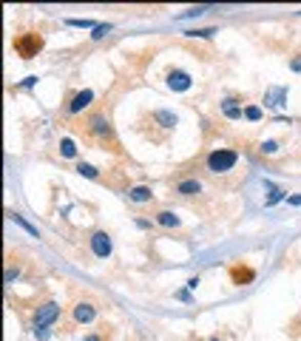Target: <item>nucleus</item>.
<instances>
[{
	"mask_svg": "<svg viewBox=\"0 0 301 341\" xmlns=\"http://www.w3.org/2000/svg\"><path fill=\"white\" fill-rule=\"evenodd\" d=\"M94 100V91L91 88H86V91H77L71 100H68V114H80L83 108H88Z\"/></svg>",
	"mask_w": 301,
	"mask_h": 341,
	"instance_id": "423d86ee",
	"label": "nucleus"
},
{
	"mask_svg": "<svg viewBox=\"0 0 301 341\" xmlns=\"http://www.w3.org/2000/svg\"><path fill=\"white\" fill-rule=\"evenodd\" d=\"M83 341H99V335H97V333H91V335H86Z\"/></svg>",
	"mask_w": 301,
	"mask_h": 341,
	"instance_id": "7c9ffc66",
	"label": "nucleus"
},
{
	"mask_svg": "<svg viewBox=\"0 0 301 341\" xmlns=\"http://www.w3.org/2000/svg\"><path fill=\"white\" fill-rule=\"evenodd\" d=\"M208 12V6H196V9H188L185 14H179V20H185V17H199V14H205Z\"/></svg>",
	"mask_w": 301,
	"mask_h": 341,
	"instance_id": "5701e85b",
	"label": "nucleus"
},
{
	"mask_svg": "<svg viewBox=\"0 0 301 341\" xmlns=\"http://www.w3.org/2000/svg\"><path fill=\"white\" fill-rule=\"evenodd\" d=\"M60 154L66 159H71V157H77V145H74V140H68V137H63L60 140Z\"/></svg>",
	"mask_w": 301,
	"mask_h": 341,
	"instance_id": "dca6fc26",
	"label": "nucleus"
},
{
	"mask_svg": "<svg viewBox=\"0 0 301 341\" xmlns=\"http://www.w3.org/2000/svg\"><path fill=\"white\" fill-rule=\"evenodd\" d=\"M128 199L131 202H151V199H154V191L145 188V185H136V188L128 191Z\"/></svg>",
	"mask_w": 301,
	"mask_h": 341,
	"instance_id": "9b49d317",
	"label": "nucleus"
},
{
	"mask_svg": "<svg viewBox=\"0 0 301 341\" xmlns=\"http://www.w3.org/2000/svg\"><path fill=\"white\" fill-rule=\"evenodd\" d=\"M256 279V270L253 268H245V264H233V268H230V281H233V285H250V281Z\"/></svg>",
	"mask_w": 301,
	"mask_h": 341,
	"instance_id": "6e6552de",
	"label": "nucleus"
},
{
	"mask_svg": "<svg viewBox=\"0 0 301 341\" xmlns=\"http://www.w3.org/2000/svg\"><path fill=\"white\" fill-rule=\"evenodd\" d=\"M68 26H77V29H91V20H77V17H71V20H68ZM94 29H97V26H94Z\"/></svg>",
	"mask_w": 301,
	"mask_h": 341,
	"instance_id": "393cba45",
	"label": "nucleus"
},
{
	"mask_svg": "<svg viewBox=\"0 0 301 341\" xmlns=\"http://www.w3.org/2000/svg\"><path fill=\"white\" fill-rule=\"evenodd\" d=\"M34 335H37V338H49L51 330H49V327H34Z\"/></svg>",
	"mask_w": 301,
	"mask_h": 341,
	"instance_id": "bb28decb",
	"label": "nucleus"
},
{
	"mask_svg": "<svg viewBox=\"0 0 301 341\" xmlns=\"http://www.w3.org/2000/svg\"><path fill=\"white\" fill-rule=\"evenodd\" d=\"M156 222H159L162 228H179V216L171 211H159L156 213Z\"/></svg>",
	"mask_w": 301,
	"mask_h": 341,
	"instance_id": "ddd939ff",
	"label": "nucleus"
},
{
	"mask_svg": "<svg viewBox=\"0 0 301 341\" xmlns=\"http://www.w3.org/2000/svg\"><path fill=\"white\" fill-rule=\"evenodd\" d=\"M290 68H293L295 74H301V54H295L293 60H290Z\"/></svg>",
	"mask_w": 301,
	"mask_h": 341,
	"instance_id": "a878e982",
	"label": "nucleus"
},
{
	"mask_svg": "<svg viewBox=\"0 0 301 341\" xmlns=\"http://www.w3.org/2000/svg\"><path fill=\"white\" fill-rule=\"evenodd\" d=\"M94 316H97V307H94L91 301H80V305L74 307V321H77V324L94 321Z\"/></svg>",
	"mask_w": 301,
	"mask_h": 341,
	"instance_id": "1a4fd4ad",
	"label": "nucleus"
},
{
	"mask_svg": "<svg viewBox=\"0 0 301 341\" xmlns=\"http://www.w3.org/2000/svg\"><path fill=\"white\" fill-rule=\"evenodd\" d=\"M258 151L270 157V154H276V151H278V142H276V140H267V142H262V148H258Z\"/></svg>",
	"mask_w": 301,
	"mask_h": 341,
	"instance_id": "412c9836",
	"label": "nucleus"
},
{
	"mask_svg": "<svg viewBox=\"0 0 301 341\" xmlns=\"http://www.w3.org/2000/svg\"><path fill=\"white\" fill-rule=\"evenodd\" d=\"M216 29H191L188 31V37H213Z\"/></svg>",
	"mask_w": 301,
	"mask_h": 341,
	"instance_id": "b1692460",
	"label": "nucleus"
},
{
	"mask_svg": "<svg viewBox=\"0 0 301 341\" xmlns=\"http://www.w3.org/2000/svg\"><path fill=\"white\" fill-rule=\"evenodd\" d=\"M77 170H80L83 177H88V179H97L99 177V170L94 168V165H88V162H80V165H77Z\"/></svg>",
	"mask_w": 301,
	"mask_h": 341,
	"instance_id": "f3484780",
	"label": "nucleus"
},
{
	"mask_svg": "<svg viewBox=\"0 0 301 341\" xmlns=\"http://www.w3.org/2000/svg\"><path fill=\"white\" fill-rule=\"evenodd\" d=\"M191 85H193V80L188 71H182V68H171V71H168V88H173V91H188Z\"/></svg>",
	"mask_w": 301,
	"mask_h": 341,
	"instance_id": "39448f33",
	"label": "nucleus"
},
{
	"mask_svg": "<svg viewBox=\"0 0 301 341\" xmlns=\"http://www.w3.org/2000/svg\"><path fill=\"white\" fill-rule=\"evenodd\" d=\"M196 285H199V276H193V279H188V290H196Z\"/></svg>",
	"mask_w": 301,
	"mask_h": 341,
	"instance_id": "c756f323",
	"label": "nucleus"
},
{
	"mask_svg": "<svg viewBox=\"0 0 301 341\" xmlns=\"http://www.w3.org/2000/svg\"><path fill=\"white\" fill-rule=\"evenodd\" d=\"M60 313H63V307L57 305V301H46V305H40L37 313H34V327H49L51 321L60 318Z\"/></svg>",
	"mask_w": 301,
	"mask_h": 341,
	"instance_id": "7ed1b4c3",
	"label": "nucleus"
},
{
	"mask_svg": "<svg viewBox=\"0 0 301 341\" xmlns=\"http://www.w3.org/2000/svg\"><path fill=\"white\" fill-rule=\"evenodd\" d=\"M245 117H247V120H253V122H256V120H262L265 114H262V108H258V105H247V108H245Z\"/></svg>",
	"mask_w": 301,
	"mask_h": 341,
	"instance_id": "6ab92c4d",
	"label": "nucleus"
},
{
	"mask_svg": "<svg viewBox=\"0 0 301 341\" xmlns=\"http://www.w3.org/2000/svg\"><path fill=\"white\" fill-rule=\"evenodd\" d=\"M88 131H91L94 137H99V140L111 137V125H108V120H105L103 114H94V117H88Z\"/></svg>",
	"mask_w": 301,
	"mask_h": 341,
	"instance_id": "0eeeda50",
	"label": "nucleus"
},
{
	"mask_svg": "<svg viewBox=\"0 0 301 341\" xmlns=\"http://www.w3.org/2000/svg\"><path fill=\"white\" fill-rule=\"evenodd\" d=\"M154 120L159 122L162 128H173V125H176V117H173L171 111H154Z\"/></svg>",
	"mask_w": 301,
	"mask_h": 341,
	"instance_id": "2eb2a0df",
	"label": "nucleus"
},
{
	"mask_svg": "<svg viewBox=\"0 0 301 341\" xmlns=\"http://www.w3.org/2000/svg\"><path fill=\"white\" fill-rule=\"evenodd\" d=\"M37 83V77H26L23 80V83H20V85H23V88H31V85H34Z\"/></svg>",
	"mask_w": 301,
	"mask_h": 341,
	"instance_id": "c85d7f7f",
	"label": "nucleus"
},
{
	"mask_svg": "<svg viewBox=\"0 0 301 341\" xmlns=\"http://www.w3.org/2000/svg\"><path fill=\"white\" fill-rule=\"evenodd\" d=\"M14 51H17L23 60H31V57L40 54V49H43V34H37V31H26V34H17L14 37Z\"/></svg>",
	"mask_w": 301,
	"mask_h": 341,
	"instance_id": "f257e3e1",
	"label": "nucleus"
},
{
	"mask_svg": "<svg viewBox=\"0 0 301 341\" xmlns=\"http://www.w3.org/2000/svg\"><path fill=\"white\" fill-rule=\"evenodd\" d=\"M12 219H14V222H17V225H20V228H26V231H29V233H31V236H37V228H34V225H29V222H26V219H23V216H20V213H12Z\"/></svg>",
	"mask_w": 301,
	"mask_h": 341,
	"instance_id": "aec40b11",
	"label": "nucleus"
},
{
	"mask_svg": "<svg viewBox=\"0 0 301 341\" xmlns=\"http://www.w3.org/2000/svg\"><path fill=\"white\" fill-rule=\"evenodd\" d=\"M210 341H219V338H210Z\"/></svg>",
	"mask_w": 301,
	"mask_h": 341,
	"instance_id": "2f4dec72",
	"label": "nucleus"
},
{
	"mask_svg": "<svg viewBox=\"0 0 301 341\" xmlns=\"http://www.w3.org/2000/svg\"><path fill=\"white\" fill-rule=\"evenodd\" d=\"M199 191H202L199 179H185V182H179V185H176V194H182V196H196Z\"/></svg>",
	"mask_w": 301,
	"mask_h": 341,
	"instance_id": "f8f14e48",
	"label": "nucleus"
},
{
	"mask_svg": "<svg viewBox=\"0 0 301 341\" xmlns=\"http://www.w3.org/2000/svg\"><path fill=\"white\" fill-rule=\"evenodd\" d=\"M108 31H111V26H108V23H99V26H97V29H94V34H91V40H103V37H105V34H108Z\"/></svg>",
	"mask_w": 301,
	"mask_h": 341,
	"instance_id": "4be33fe9",
	"label": "nucleus"
},
{
	"mask_svg": "<svg viewBox=\"0 0 301 341\" xmlns=\"http://www.w3.org/2000/svg\"><path fill=\"white\" fill-rule=\"evenodd\" d=\"M282 199H287V191H282V188H273V194L267 196V202H265V205H276V202H282Z\"/></svg>",
	"mask_w": 301,
	"mask_h": 341,
	"instance_id": "a211bd4d",
	"label": "nucleus"
},
{
	"mask_svg": "<svg viewBox=\"0 0 301 341\" xmlns=\"http://www.w3.org/2000/svg\"><path fill=\"white\" fill-rule=\"evenodd\" d=\"M287 202H290V205H295V207H301V194H293V196H287Z\"/></svg>",
	"mask_w": 301,
	"mask_h": 341,
	"instance_id": "cd10ccee",
	"label": "nucleus"
},
{
	"mask_svg": "<svg viewBox=\"0 0 301 341\" xmlns=\"http://www.w3.org/2000/svg\"><path fill=\"white\" fill-rule=\"evenodd\" d=\"M284 97H287V88H270L265 97L267 105H284Z\"/></svg>",
	"mask_w": 301,
	"mask_h": 341,
	"instance_id": "4468645a",
	"label": "nucleus"
},
{
	"mask_svg": "<svg viewBox=\"0 0 301 341\" xmlns=\"http://www.w3.org/2000/svg\"><path fill=\"white\" fill-rule=\"evenodd\" d=\"M111 250H114V244H111V236L105 231H97L91 236V253L97 256V259H108Z\"/></svg>",
	"mask_w": 301,
	"mask_h": 341,
	"instance_id": "20e7f679",
	"label": "nucleus"
},
{
	"mask_svg": "<svg viewBox=\"0 0 301 341\" xmlns=\"http://www.w3.org/2000/svg\"><path fill=\"white\" fill-rule=\"evenodd\" d=\"M239 162V154L230 151V148H216L208 154V170L210 174H225V170H233V165Z\"/></svg>",
	"mask_w": 301,
	"mask_h": 341,
	"instance_id": "f03ea898",
	"label": "nucleus"
},
{
	"mask_svg": "<svg viewBox=\"0 0 301 341\" xmlns=\"http://www.w3.org/2000/svg\"><path fill=\"white\" fill-rule=\"evenodd\" d=\"M222 114L228 117V120H242V117H245V108H242L236 100H225V103H222Z\"/></svg>",
	"mask_w": 301,
	"mask_h": 341,
	"instance_id": "9d476101",
	"label": "nucleus"
}]
</instances>
